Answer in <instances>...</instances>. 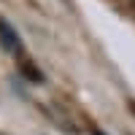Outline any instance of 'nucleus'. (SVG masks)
Segmentation results:
<instances>
[{
    "instance_id": "nucleus-1",
    "label": "nucleus",
    "mask_w": 135,
    "mask_h": 135,
    "mask_svg": "<svg viewBox=\"0 0 135 135\" xmlns=\"http://www.w3.org/2000/svg\"><path fill=\"white\" fill-rule=\"evenodd\" d=\"M0 46H3L8 54H19L22 51V41L16 35V30L11 27L6 19H0Z\"/></svg>"
},
{
    "instance_id": "nucleus-2",
    "label": "nucleus",
    "mask_w": 135,
    "mask_h": 135,
    "mask_svg": "<svg viewBox=\"0 0 135 135\" xmlns=\"http://www.w3.org/2000/svg\"><path fill=\"white\" fill-rule=\"evenodd\" d=\"M22 73H27L32 81H41V73H38V70H32V65H25V68H22Z\"/></svg>"
},
{
    "instance_id": "nucleus-3",
    "label": "nucleus",
    "mask_w": 135,
    "mask_h": 135,
    "mask_svg": "<svg viewBox=\"0 0 135 135\" xmlns=\"http://www.w3.org/2000/svg\"><path fill=\"white\" fill-rule=\"evenodd\" d=\"M92 135H103V132H92Z\"/></svg>"
},
{
    "instance_id": "nucleus-4",
    "label": "nucleus",
    "mask_w": 135,
    "mask_h": 135,
    "mask_svg": "<svg viewBox=\"0 0 135 135\" xmlns=\"http://www.w3.org/2000/svg\"><path fill=\"white\" fill-rule=\"evenodd\" d=\"M132 108H135V105H132Z\"/></svg>"
}]
</instances>
